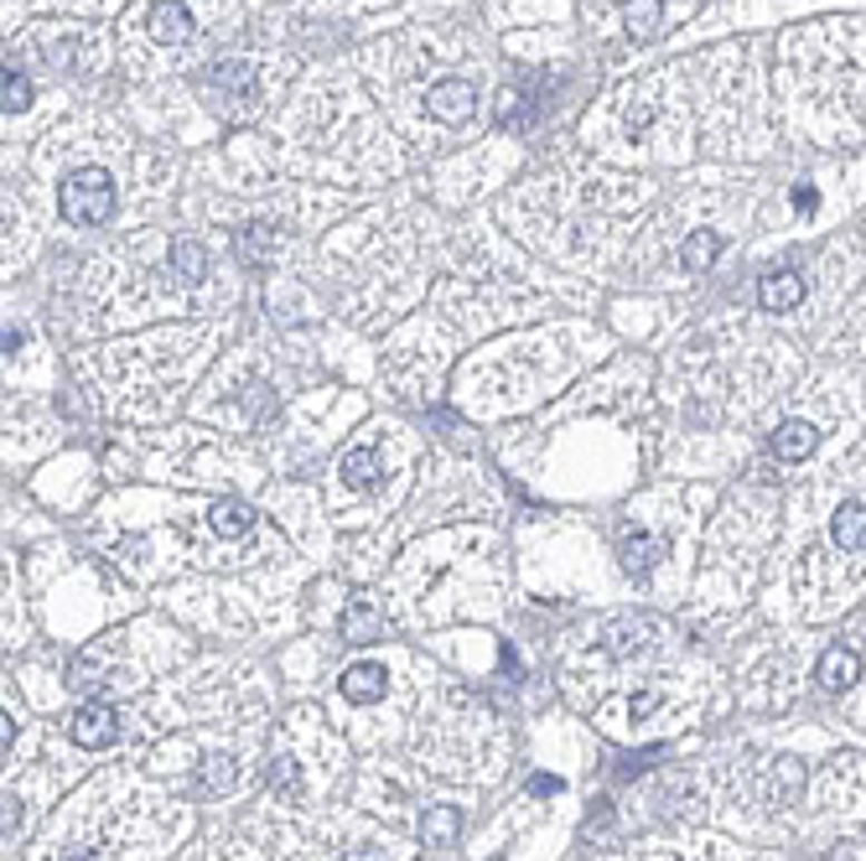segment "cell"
Returning <instances> with one entry per match:
<instances>
[{"mask_svg":"<svg viewBox=\"0 0 866 861\" xmlns=\"http://www.w3.org/2000/svg\"><path fill=\"white\" fill-rule=\"evenodd\" d=\"M815 681H820V691H852L856 681H862V654L846 649V644H836V649L820 654V669H815Z\"/></svg>","mask_w":866,"mask_h":861,"instance_id":"6","label":"cell"},{"mask_svg":"<svg viewBox=\"0 0 866 861\" xmlns=\"http://www.w3.org/2000/svg\"><path fill=\"white\" fill-rule=\"evenodd\" d=\"M426 109H431V120H441V125H467L473 109H478V94H473L467 78H436L431 89H426Z\"/></svg>","mask_w":866,"mask_h":861,"instance_id":"2","label":"cell"},{"mask_svg":"<svg viewBox=\"0 0 866 861\" xmlns=\"http://www.w3.org/2000/svg\"><path fill=\"white\" fill-rule=\"evenodd\" d=\"M21 831V800H6V841Z\"/></svg>","mask_w":866,"mask_h":861,"instance_id":"28","label":"cell"},{"mask_svg":"<svg viewBox=\"0 0 866 861\" xmlns=\"http://www.w3.org/2000/svg\"><path fill=\"white\" fill-rule=\"evenodd\" d=\"M68 861H89V851H74V857H68Z\"/></svg>","mask_w":866,"mask_h":861,"instance_id":"31","label":"cell"},{"mask_svg":"<svg viewBox=\"0 0 866 861\" xmlns=\"http://www.w3.org/2000/svg\"><path fill=\"white\" fill-rule=\"evenodd\" d=\"M208 84L228 115H244V109H254V99H260V78H254L250 62H224V68H213Z\"/></svg>","mask_w":866,"mask_h":861,"instance_id":"3","label":"cell"},{"mask_svg":"<svg viewBox=\"0 0 866 861\" xmlns=\"http://www.w3.org/2000/svg\"><path fill=\"white\" fill-rule=\"evenodd\" d=\"M58 213L78 228L109 224V213H115V182H109L99 167L74 172V177L58 187Z\"/></svg>","mask_w":866,"mask_h":861,"instance_id":"1","label":"cell"},{"mask_svg":"<svg viewBox=\"0 0 866 861\" xmlns=\"http://www.w3.org/2000/svg\"><path fill=\"white\" fill-rule=\"evenodd\" d=\"M343 638H348V644H369V638H379V613H373L369 597H353V603H348Z\"/></svg>","mask_w":866,"mask_h":861,"instance_id":"16","label":"cell"},{"mask_svg":"<svg viewBox=\"0 0 866 861\" xmlns=\"http://www.w3.org/2000/svg\"><path fill=\"white\" fill-rule=\"evenodd\" d=\"M659 21H664V6H659V0H627V37H633V42H649L659 31Z\"/></svg>","mask_w":866,"mask_h":861,"instance_id":"19","label":"cell"},{"mask_svg":"<svg viewBox=\"0 0 866 861\" xmlns=\"http://www.w3.org/2000/svg\"><path fill=\"white\" fill-rule=\"evenodd\" d=\"M343 861H385V851H379V847H359V851H348Z\"/></svg>","mask_w":866,"mask_h":861,"instance_id":"29","label":"cell"},{"mask_svg":"<svg viewBox=\"0 0 866 861\" xmlns=\"http://www.w3.org/2000/svg\"><path fill=\"white\" fill-rule=\"evenodd\" d=\"M99 669H105V649H78V659H74V669H68V685H94L99 681Z\"/></svg>","mask_w":866,"mask_h":861,"instance_id":"25","label":"cell"},{"mask_svg":"<svg viewBox=\"0 0 866 861\" xmlns=\"http://www.w3.org/2000/svg\"><path fill=\"white\" fill-rule=\"evenodd\" d=\"M659 701H664V695L649 685V691H639L633 701H627V716H633V722H643V716H654V711H659Z\"/></svg>","mask_w":866,"mask_h":861,"instance_id":"27","label":"cell"},{"mask_svg":"<svg viewBox=\"0 0 866 861\" xmlns=\"http://www.w3.org/2000/svg\"><path fill=\"white\" fill-rule=\"evenodd\" d=\"M758 302L768 306V312H789V306L805 302V275L799 271H773L758 281Z\"/></svg>","mask_w":866,"mask_h":861,"instance_id":"7","label":"cell"},{"mask_svg":"<svg viewBox=\"0 0 866 861\" xmlns=\"http://www.w3.org/2000/svg\"><path fill=\"white\" fill-rule=\"evenodd\" d=\"M717 255H721V234H717V228H695V234L685 239V250H680V260H685L690 271H706Z\"/></svg>","mask_w":866,"mask_h":861,"instance_id":"20","label":"cell"},{"mask_svg":"<svg viewBox=\"0 0 866 861\" xmlns=\"http://www.w3.org/2000/svg\"><path fill=\"white\" fill-rule=\"evenodd\" d=\"M234 779H240L234 757H208L203 773H197V789H203V794H224V789H234Z\"/></svg>","mask_w":866,"mask_h":861,"instance_id":"21","label":"cell"},{"mask_svg":"<svg viewBox=\"0 0 866 861\" xmlns=\"http://www.w3.org/2000/svg\"><path fill=\"white\" fill-rule=\"evenodd\" d=\"M815 203H820V197L809 193V187H799V193H794V208H805V213H815Z\"/></svg>","mask_w":866,"mask_h":861,"instance_id":"30","label":"cell"},{"mask_svg":"<svg viewBox=\"0 0 866 861\" xmlns=\"http://www.w3.org/2000/svg\"><path fill=\"white\" fill-rule=\"evenodd\" d=\"M498 120L508 125V130H524V125L535 120V105H529V94H504V105H498Z\"/></svg>","mask_w":866,"mask_h":861,"instance_id":"24","label":"cell"},{"mask_svg":"<svg viewBox=\"0 0 866 861\" xmlns=\"http://www.w3.org/2000/svg\"><path fill=\"white\" fill-rule=\"evenodd\" d=\"M343 701L353 706H373V701H385V665H348L343 669Z\"/></svg>","mask_w":866,"mask_h":861,"instance_id":"8","label":"cell"},{"mask_svg":"<svg viewBox=\"0 0 866 861\" xmlns=\"http://www.w3.org/2000/svg\"><path fill=\"white\" fill-rule=\"evenodd\" d=\"M68 732L84 747H109V742H120V711L105 706V701H89V706H78L68 716Z\"/></svg>","mask_w":866,"mask_h":861,"instance_id":"4","label":"cell"},{"mask_svg":"<svg viewBox=\"0 0 866 861\" xmlns=\"http://www.w3.org/2000/svg\"><path fill=\"white\" fill-rule=\"evenodd\" d=\"M343 483L348 488H373L379 483V457H373L369 441H359V447H348L343 452Z\"/></svg>","mask_w":866,"mask_h":861,"instance_id":"15","label":"cell"},{"mask_svg":"<svg viewBox=\"0 0 866 861\" xmlns=\"http://www.w3.org/2000/svg\"><path fill=\"white\" fill-rule=\"evenodd\" d=\"M146 31L156 37V42H166V47L187 42V37H193V11H187L182 0H156V6L146 11Z\"/></svg>","mask_w":866,"mask_h":861,"instance_id":"5","label":"cell"},{"mask_svg":"<svg viewBox=\"0 0 866 861\" xmlns=\"http://www.w3.org/2000/svg\"><path fill=\"white\" fill-rule=\"evenodd\" d=\"M457 835H463V810L457 804H431L420 815V841L426 847H457Z\"/></svg>","mask_w":866,"mask_h":861,"instance_id":"10","label":"cell"},{"mask_svg":"<svg viewBox=\"0 0 866 861\" xmlns=\"http://www.w3.org/2000/svg\"><path fill=\"white\" fill-rule=\"evenodd\" d=\"M275 244H281V234H275L270 224H250L240 234V260H244V265H270Z\"/></svg>","mask_w":866,"mask_h":861,"instance_id":"18","label":"cell"},{"mask_svg":"<svg viewBox=\"0 0 866 861\" xmlns=\"http://www.w3.org/2000/svg\"><path fill=\"white\" fill-rule=\"evenodd\" d=\"M270 789H275L281 800H301V773L291 757H275V763H270Z\"/></svg>","mask_w":866,"mask_h":861,"instance_id":"23","label":"cell"},{"mask_svg":"<svg viewBox=\"0 0 866 861\" xmlns=\"http://www.w3.org/2000/svg\"><path fill=\"white\" fill-rule=\"evenodd\" d=\"M830 535H836L840 550H866V503L846 499L836 509V519H830Z\"/></svg>","mask_w":866,"mask_h":861,"instance_id":"13","label":"cell"},{"mask_svg":"<svg viewBox=\"0 0 866 861\" xmlns=\"http://www.w3.org/2000/svg\"><path fill=\"white\" fill-rule=\"evenodd\" d=\"M643 628H633V623H613V634H607V649L617 654V659H627V654H639L643 649Z\"/></svg>","mask_w":866,"mask_h":861,"instance_id":"26","label":"cell"},{"mask_svg":"<svg viewBox=\"0 0 866 861\" xmlns=\"http://www.w3.org/2000/svg\"><path fill=\"white\" fill-rule=\"evenodd\" d=\"M208 525H213V535H224V540H240V535H250V529L260 525V515H254L244 499H218L208 509Z\"/></svg>","mask_w":866,"mask_h":861,"instance_id":"11","label":"cell"},{"mask_svg":"<svg viewBox=\"0 0 866 861\" xmlns=\"http://www.w3.org/2000/svg\"><path fill=\"white\" fill-rule=\"evenodd\" d=\"M172 275L187 281V286H197V281L208 275V250H203L197 239H177L172 244Z\"/></svg>","mask_w":866,"mask_h":861,"instance_id":"14","label":"cell"},{"mask_svg":"<svg viewBox=\"0 0 866 861\" xmlns=\"http://www.w3.org/2000/svg\"><path fill=\"white\" fill-rule=\"evenodd\" d=\"M617 550H623V571L627 576H649L659 566V556H664V540H654V535H639V529H633V535H623V545H617Z\"/></svg>","mask_w":866,"mask_h":861,"instance_id":"12","label":"cell"},{"mask_svg":"<svg viewBox=\"0 0 866 861\" xmlns=\"http://www.w3.org/2000/svg\"><path fill=\"white\" fill-rule=\"evenodd\" d=\"M799 789H805V763H794V757H778L773 773H768V789H762V794H768L773 804H784V800H794Z\"/></svg>","mask_w":866,"mask_h":861,"instance_id":"17","label":"cell"},{"mask_svg":"<svg viewBox=\"0 0 866 861\" xmlns=\"http://www.w3.org/2000/svg\"><path fill=\"white\" fill-rule=\"evenodd\" d=\"M0 105H6V115H21V109L31 105V84L21 68H6V78H0Z\"/></svg>","mask_w":866,"mask_h":861,"instance_id":"22","label":"cell"},{"mask_svg":"<svg viewBox=\"0 0 866 861\" xmlns=\"http://www.w3.org/2000/svg\"><path fill=\"white\" fill-rule=\"evenodd\" d=\"M815 447H820V431H815L809 421H784L773 431V457L778 462H805Z\"/></svg>","mask_w":866,"mask_h":861,"instance_id":"9","label":"cell"}]
</instances>
